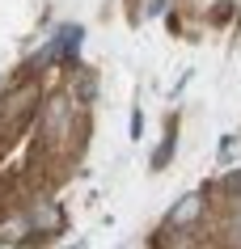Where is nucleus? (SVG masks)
Returning <instances> with one entry per match:
<instances>
[{
	"instance_id": "obj_4",
	"label": "nucleus",
	"mask_w": 241,
	"mask_h": 249,
	"mask_svg": "<svg viewBox=\"0 0 241 249\" xmlns=\"http://www.w3.org/2000/svg\"><path fill=\"white\" fill-rule=\"evenodd\" d=\"M30 232H34V224H30L26 211H13V215L0 220V245H26Z\"/></svg>"
},
{
	"instance_id": "obj_3",
	"label": "nucleus",
	"mask_w": 241,
	"mask_h": 249,
	"mask_svg": "<svg viewBox=\"0 0 241 249\" xmlns=\"http://www.w3.org/2000/svg\"><path fill=\"white\" fill-rule=\"evenodd\" d=\"M34 102H38V85H21V89H9L4 97H0V118H9V123H21V118L34 110Z\"/></svg>"
},
{
	"instance_id": "obj_1",
	"label": "nucleus",
	"mask_w": 241,
	"mask_h": 249,
	"mask_svg": "<svg viewBox=\"0 0 241 249\" xmlns=\"http://www.w3.org/2000/svg\"><path fill=\"white\" fill-rule=\"evenodd\" d=\"M72 123H76V97L72 93H51L47 106H42V127H38L42 140L47 144H64Z\"/></svg>"
},
{
	"instance_id": "obj_2",
	"label": "nucleus",
	"mask_w": 241,
	"mask_h": 249,
	"mask_svg": "<svg viewBox=\"0 0 241 249\" xmlns=\"http://www.w3.org/2000/svg\"><path fill=\"white\" fill-rule=\"evenodd\" d=\"M203 211H207V198H203V190H190V195H182L174 207H169V215H165V228H169V232H190V228L203 220Z\"/></svg>"
},
{
	"instance_id": "obj_5",
	"label": "nucleus",
	"mask_w": 241,
	"mask_h": 249,
	"mask_svg": "<svg viewBox=\"0 0 241 249\" xmlns=\"http://www.w3.org/2000/svg\"><path fill=\"white\" fill-rule=\"evenodd\" d=\"M26 215H30V224H34L38 232H47V236H55L59 228H64V211L55 207V203H47V198H42V203H34Z\"/></svg>"
}]
</instances>
